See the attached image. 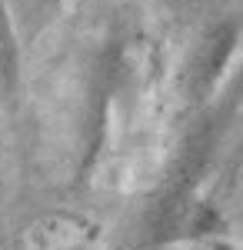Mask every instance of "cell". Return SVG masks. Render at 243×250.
Masks as SVG:
<instances>
[{"label":"cell","mask_w":243,"mask_h":250,"mask_svg":"<svg viewBox=\"0 0 243 250\" xmlns=\"http://www.w3.org/2000/svg\"><path fill=\"white\" fill-rule=\"evenodd\" d=\"M233 40H237L233 27H213L203 37V43H200V50H197V57H193V63H190V70H187V87L193 94H200L206 83L220 74L223 60L230 57Z\"/></svg>","instance_id":"1"}]
</instances>
